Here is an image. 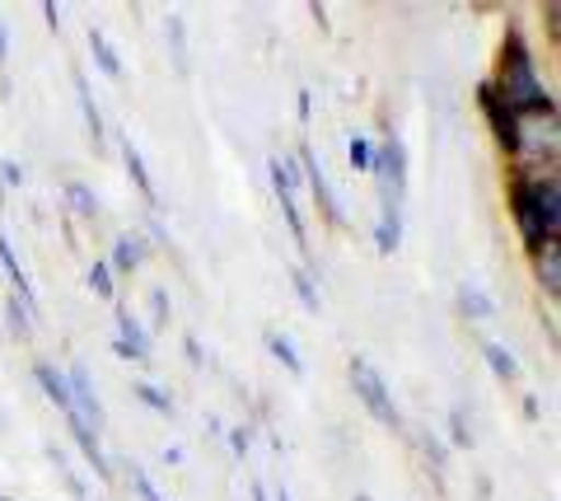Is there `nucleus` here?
I'll return each instance as SVG.
<instances>
[{
    "instance_id": "13",
    "label": "nucleus",
    "mask_w": 561,
    "mask_h": 501,
    "mask_svg": "<svg viewBox=\"0 0 561 501\" xmlns=\"http://www.w3.org/2000/svg\"><path fill=\"white\" fill-rule=\"evenodd\" d=\"M140 258H146V244H140L136 235H122L117 249H113V263L117 267H140Z\"/></svg>"
},
{
    "instance_id": "18",
    "label": "nucleus",
    "mask_w": 561,
    "mask_h": 501,
    "mask_svg": "<svg viewBox=\"0 0 561 501\" xmlns=\"http://www.w3.org/2000/svg\"><path fill=\"white\" fill-rule=\"evenodd\" d=\"M90 286L99 291V296H113V272H108V263H94L90 267Z\"/></svg>"
},
{
    "instance_id": "27",
    "label": "nucleus",
    "mask_w": 561,
    "mask_h": 501,
    "mask_svg": "<svg viewBox=\"0 0 561 501\" xmlns=\"http://www.w3.org/2000/svg\"><path fill=\"white\" fill-rule=\"evenodd\" d=\"M276 501H290V492H286V482H280V488H276Z\"/></svg>"
},
{
    "instance_id": "1",
    "label": "nucleus",
    "mask_w": 561,
    "mask_h": 501,
    "mask_svg": "<svg viewBox=\"0 0 561 501\" xmlns=\"http://www.w3.org/2000/svg\"><path fill=\"white\" fill-rule=\"evenodd\" d=\"M505 99H511V109H548V90L538 84L534 76V61L529 52L519 43H511V57H505Z\"/></svg>"
},
{
    "instance_id": "29",
    "label": "nucleus",
    "mask_w": 561,
    "mask_h": 501,
    "mask_svg": "<svg viewBox=\"0 0 561 501\" xmlns=\"http://www.w3.org/2000/svg\"><path fill=\"white\" fill-rule=\"evenodd\" d=\"M356 501H370V497H356Z\"/></svg>"
},
{
    "instance_id": "11",
    "label": "nucleus",
    "mask_w": 561,
    "mask_h": 501,
    "mask_svg": "<svg viewBox=\"0 0 561 501\" xmlns=\"http://www.w3.org/2000/svg\"><path fill=\"white\" fill-rule=\"evenodd\" d=\"M538 282L557 296V286H561V258H557V244H542V258H538Z\"/></svg>"
},
{
    "instance_id": "22",
    "label": "nucleus",
    "mask_w": 561,
    "mask_h": 501,
    "mask_svg": "<svg viewBox=\"0 0 561 501\" xmlns=\"http://www.w3.org/2000/svg\"><path fill=\"white\" fill-rule=\"evenodd\" d=\"M0 179H5L10 187H20V183H24V169L14 164V160H0Z\"/></svg>"
},
{
    "instance_id": "12",
    "label": "nucleus",
    "mask_w": 561,
    "mask_h": 501,
    "mask_svg": "<svg viewBox=\"0 0 561 501\" xmlns=\"http://www.w3.org/2000/svg\"><path fill=\"white\" fill-rule=\"evenodd\" d=\"M482 352H486V361H491V371H496L501 379H515V375H519V361H515L511 352H505V348H501V342H486V348H482Z\"/></svg>"
},
{
    "instance_id": "14",
    "label": "nucleus",
    "mask_w": 561,
    "mask_h": 501,
    "mask_svg": "<svg viewBox=\"0 0 561 501\" xmlns=\"http://www.w3.org/2000/svg\"><path fill=\"white\" fill-rule=\"evenodd\" d=\"M463 309H468L472 319H491V300L482 296L478 282H463Z\"/></svg>"
},
{
    "instance_id": "9",
    "label": "nucleus",
    "mask_w": 561,
    "mask_h": 501,
    "mask_svg": "<svg viewBox=\"0 0 561 501\" xmlns=\"http://www.w3.org/2000/svg\"><path fill=\"white\" fill-rule=\"evenodd\" d=\"M0 263H5V272H10V282L20 286V300L33 309V300H28V282H24V267H20V258H14V249H10V239H5V230H0Z\"/></svg>"
},
{
    "instance_id": "28",
    "label": "nucleus",
    "mask_w": 561,
    "mask_h": 501,
    "mask_svg": "<svg viewBox=\"0 0 561 501\" xmlns=\"http://www.w3.org/2000/svg\"><path fill=\"white\" fill-rule=\"evenodd\" d=\"M5 52H10V43H5V29H0V57H5Z\"/></svg>"
},
{
    "instance_id": "4",
    "label": "nucleus",
    "mask_w": 561,
    "mask_h": 501,
    "mask_svg": "<svg viewBox=\"0 0 561 501\" xmlns=\"http://www.w3.org/2000/svg\"><path fill=\"white\" fill-rule=\"evenodd\" d=\"M272 187L280 197V212H286V220H290V235L300 239V249L309 253V230H305L300 202H295V169H290V160H272Z\"/></svg>"
},
{
    "instance_id": "16",
    "label": "nucleus",
    "mask_w": 561,
    "mask_h": 501,
    "mask_svg": "<svg viewBox=\"0 0 561 501\" xmlns=\"http://www.w3.org/2000/svg\"><path fill=\"white\" fill-rule=\"evenodd\" d=\"M66 197L76 202V212H80V216H99V197H94L84 183H70V187H66Z\"/></svg>"
},
{
    "instance_id": "25",
    "label": "nucleus",
    "mask_w": 561,
    "mask_h": 501,
    "mask_svg": "<svg viewBox=\"0 0 561 501\" xmlns=\"http://www.w3.org/2000/svg\"><path fill=\"white\" fill-rule=\"evenodd\" d=\"M449 422H454V441H459V445H472V431L463 426V412H454Z\"/></svg>"
},
{
    "instance_id": "7",
    "label": "nucleus",
    "mask_w": 561,
    "mask_h": 501,
    "mask_svg": "<svg viewBox=\"0 0 561 501\" xmlns=\"http://www.w3.org/2000/svg\"><path fill=\"white\" fill-rule=\"evenodd\" d=\"M122 160H127V174L136 179V187H140V193H146L150 202L160 197V193H154V183H150V174H146V160H140V150H136L131 141H122Z\"/></svg>"
},
{
    "instance_id": "26",
    "label": "nucleus",
    "mask_w": 561,
    "mask_h": 501,
    "mask_svg": "<svg viewBox=\"0 0 561 501\" xmlns=\"http://www.w3.org/2000/svg\"><path fill=\"white\" fill-rule=\"evenodd\" d=\"M230 441H234V451H239V455L249 451V431H243V426H234V431H230Z\"/></svg>"
},
{
    "instance_id": "10",
    "label": "nucleus",
    "mask_w": 561,
    "mask_h": 501,
    "mask_svg": "<svg viewBox=\"0 0 561 501\" xmlns=\"http://www.w3.org/2000/svg\"><path fill=\"white\" fill-rule=\"evenodd\" d=\"M267 348H272V356H276V361H280V366H286L290 375H305V361H300V352H295V342H290V338L272 333V338H267Z\"/></svg>"
},
{
    "instance_id": "8",
    "label": "nucleus",
    "mask_w": 561,
    "mask_h": 501,
    "mask_svg": "<svg viewBox=\"0 0 561 501\" xmlns=\"http://www.w3.org/2000/svg\"><path fill=\"white\" fill-rule=\"evenodd\" d=\"M90 47H94V57H99L103 71H108L113 80H122V61H117V52H113V43H108V33H103V29H90Z\"/></svg>"
},
{
    "instance_id": "23",
    "label": "nucleus",
    "mask_w": 561,
    "mask_h": 501,
    "mask_svg": "<svg viewBox=\"0 0 561 501\" xmlns=\"http://www.w3.org/2000/svg\"><path fill=\"white\" fill-rule=\"evenodd\" d=\"M169 33H173V47H179V66L187 71V47H183V24L179 20H169Z\"/></svg>"
},
{
    "instance_id": "15",
    "label": "nucleus",
    "mask_w": 561,
    "mask_h": 501,
    "mask_svg": "<svg viewBox=\"0 0 561 501\" xmlns=\"http://www.w3.org/2000/svg\"><path fill=\"white\" fill-rule=\"evenodd\" d=\"M351 169H360V174H370L375 169V150H370V141H365V136H351Z\"/></svg>"
},
{
    "instance_id": "17",
    "label": "nucleus",
    "mask_w": 561,
    "mask_h": 501,
    "mask_svg": "<svg viewBox=\"0 0 561 501\" xmlns=\"http://www.w3.org/2000/svg\"><path fill=\"white\" fill-rule=\"evenodd\" d=\"M290 286H295V296L305 300V309H319V291L309 286V272H305V267H295V272H290Z\"/></svg>"
},
{
    "instance_id": "6",
    "label": "nucleus",
    "mask_w": 561,
    "mask_h": 501,
    "mask_svg": "<svg viewBox=\"0 0 561 501\" xmlns=\"http://www.w3.org/2000/svg\"><path fill=\"white\" fill-rule=\"evenodd\" d=\"M76 94H80L84 123H90V136H94V141H103V113H99V103H94V90H90V80H84V76H76Z\"/></svg>"
},
{
    "instance_id": "21",
    "label": "nucleus",
    "mask_w": 561,
    "mask_h": 501,
    "mask_svg": "<svg viewBox=\"0 0 561 501\" xmlns=\"http://www.w3.org/2000/svg\"><path fill=\"white\" fill-rule=\"evenodd\" d=\"M28 315H33V309L28 305H20V300H10V319H14V328H20V333H28Z\"/></svg>"
},
{
    "instance_id": "19",
    "label": "nucleus",
    "mask_w": 561,
    "mask_h": 501,
    "mask_svg": "<svg viewBox=\"0 0 561 501\" xmlns=\"http://www.w3.org/2000/svg\"><path fill=\"white\" fill-rule=\"evenodd\" d=\"M136 394H140V403H150V408H160V412H173V399H164L154 385H136Z\"/></svg>"
},
{
    "instance_id": "2",
    "label": "nucleus",
    "mask_w": 561,
    "mask_h": 501,
    "mask_svg": "<svg viewBox=\"0 0 561 501\" xmlns=\"http://www.w3.org/2000/svg\"><path fill=\"white\" fill-rule=\"evenodd\" d=\"M351 385H356L360 403L370 408L383 426H398V422H402V418H398V408H393V394H389V385H383V375H379V371H375L365 356L351 361Z\"/></svg>"
},
{
    "instance_id": "20",
    "label": "nucleus",
    "mask_w": 561,
    "mask_h": 501,
    "mask_svg": "<svg viewBox=\"0 0 561 501\" xmlns=\"http://www.w3.org/2000/svg\"><path fill=\"white\" fill-rule=\"evenodd\" d=\"M131 478H136V488H140V497H146V501H164V497H160V488L150 482V474H146V469H136V464H131Z\"/></svg>"
},
{
    "instance_id": "5",
    "label": "nucleus",
    "mask_w": 561,
    "mask_h": 501,
    "mask_svg": "<svg viewBox=\"0 0 561 501\" xmlns=\"http://www.w3.org/2000/svg\"><path fill=\"white\" fill-rule=\"evenodd\" d=\"M117 333H122V348L131 352V361H146L150 356V338H146V328L136 323L131 309H117Z\"/></svg>"
},
{
    "instance_id": "24",
    "label": "nucleus",
    "mask_w": 561,
    "mask_h": 501,
    "mask_svg": "<svg viewBox=\"0 0 561 501\" xmlns=\"http://www.w3.org/2000/svg\"><path fill=\"white\" fill-rule=\"evenodd\" d=\"M150 305H154V323H169V300H164V291H154Z\"/></svg>"
},
{
    "instance_id": "3",
    "label": "nucleus",
    "mask_w": 561,
    "mask_h": 501,
    "mask_svg": "<svg viewBox=\"0 0 561 501\" xmlns=\"http://www.w3.org/2000/svg\"><path fill=\"white\" fill-rule=\"evenodd\" d=\"M370 174H379L383 183V202H402V187H408V150H402V141L393 136V141H383V150L375 155V169Z\"/></svg>"
}]
</instances>
